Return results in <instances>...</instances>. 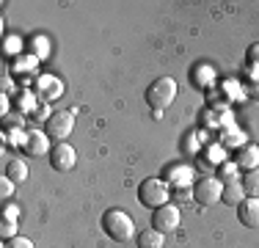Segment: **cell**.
<instances>
[{
  "label": "cell",
  "instance_id": "29",
  "mask_svg": "<svg viewBox=\"0 0 259 248\" xmlns=\"http://www.w3.org/2000/svg\"><path fill=\"white\" fill-rule=\"evenodd\" d=\"M33 47H45V39H33ZM39 55L45 58V50H39Z\"/></svg>",
  "mask_w": 259,
  "mask_h": 248
},
{
  "label": "cell",
  "instance_id": "16",
  "mask_svg": "<svg viewBox=\"0 0 259 248\" xmlns=\"http://www.w3.org/2000/svg\"><path fill=\"white\" fill-rule=\"evenodd\" d=\"M243 182V190H245V196H256L259 198V169H251V171H245V177L240 179Z\"/></svg>",
  "mask_w": 259,
  "mask_h": 248
},
{
  "label": "cell",
  "instance_id": "15",
  "mask_svg": "<svg viewBox=\"0 0 259 248\" xmlns=\"http://www.w3.org/2000/svg\"><path fill=\"white\" fill-rule=\"evenodd\" d=\"M28 174H30V171H28V163H25V160H9V166H6V177H9L14 185L25 182Z\"/></svg>",
  "mask_w": 259,
  "mask_h": 248
},
{
  "label": "cell",
  "instance_id": "11",
  "mask_svg": "<svg viewBox=\"0 0 259 248\" xmlns=\"http://www.w3.org/2000/svg\"><path fill=\"white\" fill-rule=\"evenodd\" d=\"M50 138H47V133L45 130H30L28 133V141H25V152L30 154V157H39V154H45V152H50Z\"/></svg>",
  "mask_w": 259,
  "mask_h": 248
},
{
  "label": "cell",
  "instance_id": "8",
  "mask_svg": "<svg viewBox=\"0 0 259 248\" xmlns=\"http://www.w3.org/2000/svg\"><path fill=\"white\" fill-rule=\"evenodd\" d=\"M163 179L168 182V188H177V190H182V188H193V171H190V166H185V163H171V166H165L163 169Z\"/></svg>",
  "mask_w": 259,
  "mask_h": 248
},
{
  "label": "cell",
  "instance_id": "6",
  "mask_svg": "<svg viewBox=\"0 0 259 248\" xmlns=\"http://www.w3.org/2000/svg\"><path fill=\"white\" fill-rule=\"evenodd\" d=\"M182 223V213L177 204H163V207H157L155 213H152V229H157V232L163 234H171L177 232Z\"/></svg>",
  "mask_w": 259,
  "mask_h": 248
},
{
  "label": "cell",
  "instance_id": "17",
  "mask_svg": "<svg viewBox=\"0 0 259 248\" xmlns=\"http://www.w3.org/2000/svg\"><path fill=\"white\" fill-rule=\"evenodd\" d=\"M36 69V58L33 55H20V58H14V72L17 74H28Z\"/></svg>",
  "mask_w": 259,
  "mask_h": 248
},
{
  "label": "cell",
  "instance_id": "27",
  "mask_svg": "<svg viewBox=\"0 0 259 248\" xmlns=\"http://www.w3.org/2000/svg\"><path fill=\"white\" fill-rule=\"evenodd\" d=\"M245 61H248L251 66L259 64V45H251V47H248V55H245Z\"/></svg>",
  "mask_w": 259,
  "mask_h": 248
},
{
  "label": "cell",
  "instance_id": "18",
  "mask_svg": "<svg viewBox=\"0 0 259 248\" xmlns=\"http://www.w3.org/2000/svg\"><path fill=\"white\" fill-rule=\"evenodd\" d=\"M190 77H193V80H196V83H199V86H207L209 80H215V72L209 69V66H201V69L196 72V74H190Z\"/></svg>",
  "mask_w": 259,
  "mask_h": 248
},
{
  "label": "cell",
  "instance_id": "5",
  "mask_svg": "<svg viewBox=\"0 0 259 248\" xmlns=\"http://www.w3.org/2000/svg\"><path fill=\"white\" fill-rule=\"evenodd\" d=\"M190 193H193L196 204L209 207V204L221 201V196H224V182H221L218 177H201V179H196V182H193Z\"/></svg>",
  "mask_w": 259,
  "mask_h": 248
},
{
  "label": "cell",
  "instance_id": "2",
  "mask_svg": "<svg viewBox=\"0 0 259 248\" xmlns=\"http://www.w3.org/2000/svg\"><path fill=\"white\" fill-rule=\"evenodd\" d=\"M168 198H171V188L163 177H149L138 185V201L149 210H157L163 204H168Z\"/></svg>",
  "mask_w": 259,
  "mask_h": 248
},
{
  "label": "cell",
  "instance_id": "20",
  "mask_svg": "<svg viewBox=\"0 0 259 248\" xmlns=\"http://www.w3.org/2000/svg\"><path fill=\"white\" fill-rule=\"evenodd\" d=\"M3 248H33V240H28V237H11V240H6V245Z\"/></svg>",
  "mask_w": 259,
  "mask_h": 248
},
{
  "label": "cell",
  "instance_id": "13",
  "mask_svg": "<svg viewBox=\"0 0 259 248\" xmlns=\"http://www.w3.org/2000/svg\"><path fill=\"white\" fill-rule=\"evenodd\" d=\"M245 198V190H243V182H240L237 177L226 179L224 182V196H221V201L224 204H232V207H237L240 201Z\"/></svg>",
  "mask_w": 259,
  "mask_h": 248
},
{
  "label": "cell",
  "instance_id": "12",
  "mask_svg": "<svg viewBox=\"0 0 259 248\" xmlns=\"http://www.w3.org/2000/svg\"><path fill=\"white\" fill-rule=\"evenodd\" d=\"M234 163H237V169H245V171L259 169V146H251V144L240 146V149H237V157H234Z\"/></svg>",
  "mask_w": 259,
  "mask_h": 248
},
{
  "label": "cell",
  "instance_id": "23",
  "mask_svg": "<svg viewBox=\"0 0 259 248\" xmlns=\"http://www.w3.org/2000/svg\"><path fill=\"white\" fill-rule=\"evenodd\" d=\"M207 157H209V163H215V166H221V163H224V149H215V146H209L207 149Z\"/></svg>",
  "mask_w": 259,
  "mask_h": 248
},
{
  "label": "cell",
  "instance_id": "10",
  "mask_svg": "<svg viewBox=\"0 0 259 248\" xmlns=\"http://www.w3.org/2000/svg\"><path fill=\"white\" fill-rule=\"evenodd\" d=\"M237 218L243 226L256 229L259 226V198L256 196H245L243 201L237 204Z\"/></svg>",
  "mask_w": 259,
  "mask_h": 248
},
{
  "label": "cell",
  "instance_id": "26",
  "mask_svg": "<svg viewBox=\"0 0 259 248\" xmlns=\"http://www.w3.org/2000/svg\"><path fill=\"white\" fill-rule=\"evenodd\" d=\"M0 182H3V185H0V196H3V198H9V196H11V190H14V182H11L9 177H3Z\"/></svg>",
  "mask_w": 259,
  "mask_h": 248
},
{
  "label": "cell",
  "instance_id": "4",
  "mask_svg": "<svg viewBox=\"0 0 259 248\" xmlns=\"http://www.w3.org/2000/svg\"><path fill=\"white\" fill-rule=\"evenodd\" d=\"M72 130H75V110H55V113H50L45 121L47 138L55 141V144H64L72 135Z\"/></svg>",
  "mask_w": 259,
  "mask_h": 248
},
{
  "label": "cell",
  "instance_id": "19",
  "mask_svg": "<svg viewBox=\"0 0 259 248\" xmlns=\"http://www.w3.org/2000/svg\"><path fill=\"white\" fill-rule=\"evenodd\" d=\"M232 177H237V163H221L218 179H221V182H226V179H232Z\"/></svg>",
  "mask_w": 259,
  "mask_h": 248
},
{
  "label": "cell",
  "instance_id": "25",
  "mask_svg": "<svg viewBox=\"0 0 259 248\" xmlns=\"http://www.w3.org/2000/svg\"><path fill=\"white\" fill-rule=\"evenodd\" d=\"M6 53L9 55H17V58H20V47H22V42L20 39H6Z\"/></svg>",
  "mask_w": 259,
  "mask_h": 248
},
{
  "label": "cell",
  "instance_id": "3",
  "mask_svg": "<svg viewBox=\"0 0 259 248\" xmlns=\"http://www.w3.org/2000/svg\"><path fill=\"white\" fill-rule=\"evenodd\" d=\"M144 97H146V105H149L152 110H160V113H163V110L177 99V80L174 77H157V80H152Z\"/></svg>",
  "mask_w": 259,
  "mask_h": 248
},
{
  "label": "cell",
  "instance_id": "21",
  "mask_svg": "<svg viewBox=\"0 0 259 248\" xmlns=\"http://www.w3.org/2000/svg\"><path fill=\"white\" fill-rule=\"evenodd\" d=\"M226 146H245V133H240V130H232L229 135H226V141H224Z\"/></svg>",
  "mask_w": 259,
  "mask_h": 248
},
{
  "label": "cell",
  "instance_id": "24",
  "mask_svg": "<svg viewBox=\"0 0 259 248\" xmlns=\"http://www.w3.org/2000/svg\"><path fill=\"white\" fill-rule=\"evenodd\" d=\"M0 232H3V237H9V240L17 237V234H14L17 232V223L14 221H0Z\"/></svg>",
  "mask_w": 259,
  "mask_h": 248
},
{
  "label": "cell",
  "instance_id": "1",
  "mask_svg": "<svg viewBox=\"0 0 259 248\" xmlns=\"http://www.w3.org/2000/svg\"><path fill=\"white\" fill-rule=\"evenodd\" d=\"M102 229H105V234H108L110 240H116V243H127V240L135 234V221H133L130 213H124V210L110 207V210L102 213Z\"/></svg>",
  "mask_w": 259,
  "mask_h": 248
},
{
  "label": "cell",
  "instance_id": "14",
  "mask_svg": "<svg viewBox=\"0 0 259 248\" xmlns=\"http://www.w3.org/2000/svg\"><path fill=\"white\" fill-rule=\"evenodd\" d=\"M163 243H165V234L152 226L138 234V248H163Z\"/></svg>",
  "mask_w": 259,
  "mask_h": 248
},
{
  "label": "cell",
  "instance_id": "22",
  "mask_svg": "<svg viewBox=\"0 0 259 248\" xmlns=\"http://www.w3.org/2000/svg\"><path fill=\"white\" fill-rule=\"evenodd\" d=\"M17 218H20V207H17V204H6L3 207V221H14L17 223Z\"/></svg>",
  "mask_w": 259,
  "mask_h": 248
},
{
  "label": "cell",
  "instance_id": "28",
  "mask_svg": "<svg viewBox=\"0 0 259 248\" xmlns=\"http://www.w3.org/2000/svg\"><path fill=\"white\" fill-rule=\"evenodd\" d=\"M30 105H33V97H22V99H20V108H22V110H28Z\"/></svg>",
  "mask_w": 259,
  "mask_h": 248
},
{
  "label": "cell",
  "instance_id": "9",
  "mask_svg": "<svg viewBox=\"0 0 259 248\" xmlns=\"http://www.w3.org/2000/svg\"><path fill=\"white\" fill-rule=\"evenodd\" d=\"M61 94H64V83L58 77H53V74H39L36 77V97L39 99L50 102V99H58Z\"/></svg>",
  "mask_w": 259,
  "mask_h": 248
},
{
  "label": "cell",
  "instance_id": "7",
  "mask_svg": "<svg viewBox=\"0 0 259 248\" xmlns=\"http://www.w3.org/2000/svg\"><path fill=\"white\" fill-rule=\"evenodd\" d=\"M75 163H77V152H75V146L72 144H55L53 149H50V166L55 171H72L75 169Z\"/></svg>",
  "mask_w": 259,
  "mask_h": 248
}]
</instances>
